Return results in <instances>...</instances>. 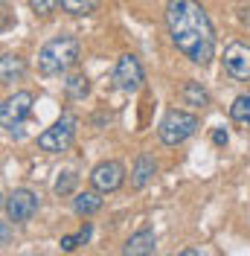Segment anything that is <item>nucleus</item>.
Listing matches in <instances>:
<instances>
[{
    "mask_svg": "<svg viewBox=\"0 0 250 256\" xmlns=\"http://www.w3.org/2000/svg\"><path fill=\"white\" fill-rule=\"evenodd\" d=\"M212 143L216 146H227V131H224V128H216V131H212Z\"/></svg>",
    "mask_w": 250,
    "mask_h": 256,
    "instance_id": "obj_22",
    "label": "nucleus"
},
{
    "mask_svg": "<svg viewBox=\"0 0 250 256\" xmlns=\"http://www.w3.org/2000/svg\"><path fill=\"white\" fill-rule=\"evenodd\" d=\"M166 30L178 52H184L192 64L206 67L216 58V26L198 0H169Z\"/></svg>",
    "mask_w": 250,
    "mask_h": 256,
    "instance_id": "obj_1",
    "label": "nucleus"
},
{
    "mask_svg": "<svg viewBox=\"0 0 250 256\" xmlns=\"http://www.w3.org/2000/svg\"><path fill=\"white\" fill-rule=\"evenodd\" d=\"M90 184L99 192H116L125 184V166L120 160H102L90 172Z\"/></svg>",
    "mask_w": 250,
    "mask_h": 256,
    "instance_id": "obj_9",
    "label": "nucleus"
},
{
    "mask_svg": "<svg viewBox=\"0 0 250 256\" xmlns=\"http://www.w3.org/2000/svg\"><path fill=\"white\" fill-rule=\"evenodd\" d=\"M230 116H233L236 122L250 126V96H236L233 105H230Z\"/></svg>",
    "mask_w": 250,
    "mask_h": 256,
    "instance_id": "obj_16",
    "label": "nucleus"
},
{
    "mask_svg": "<svg viewBox=\"0 0 250 256\" xmlns=\"http://www.w3.org/2000/svg\"><path fill=\"white\" fill-rule=\"evenodd\" d=\"M76 128H78L76 114H62L47 131L38 134V148L41 152H52V154L67 152L73 146V140H76Z\"/></svg>",
    "mask_w": 250,
    "mask_h": 256,
    "instance_id": "obj_4",
    "label": "nucleus"
},
{
    "mask_svg": "<svg viewBox=\"0 0 250 256\" xmlns=\"http://www.w3.org/2000/svg\"><path fill=\"white\" fill-rule=\"evenodd\" d=\"M114 82H116V88L125 90V94H137V90L142 88V82H146V73H142L140 58L131 56V52L120 56L116 70H114Z\"/></svg>",
    "mask_w": 250,
    "mask_h": 256,
    "instance_id": "obj_5",
    "label": "nucleus"
},
{
    "mask_svg": "<svg viewBox=\"0 0 250 256\" xmlns=\"http://www.w3.org/2000/svg\"><path fill=\"white\" fill-rule=\"evenodd\" d=\"M58 3H62L64 12H70V15H94L99 9V0H58Z\"/></svg>",
    "mask_w": 250,
    "mask_h": 256,
    "instance_id": "obj_15",
    "label": "nucleus"
},
{
    "mask_svg": "<svg viewBox=\"0 0 250 256\" xmlns=\"http://www.w3.org/2000/svg\"><path fill=\"white\" fill-rule=\"evenodd\" d=\"M90 94V82L84 73H76L73 79L67 82V96H73V99H84V96Z\"/></svg>",
    "mask_w": 250,
    "mask_h": 256,
    "instance_id": "obj_17",
    "label": "nucleus"
},
{
    "mask_svg": "<svg viewBox=\"0 0 250 256\" xmlns=\"http://www.w3.org/2000/svg\"><path fill=\"white\" fill-rule=\"evenodd\" d=\"M198 126H201V120H198L195 114H186V111H180V108H172V111H166V116L160 120L157 134H160V140H163L166 146H180L198 131Z\"/></svg>",
    "mask_w": 250,
    "mask_h": 256,
    "instance_id": "obj_3",
    "label": "nucleus"
},
{
    "mask_svg": "<svg viewBox=\"0 0 250 256\" xmlns=\"http://www.w3.org/2000/svg\"><path fill=\"white\" fill-rule=\"evenodd\" d=\"M9 239H12V227L6 222H0V244H9Z\"/></svg>",
    "mask_w": 250,
    "mask_h": 256,
    "instance_id": "obj_21",
    "label": "nucleus"
},
{
    "mask_svg": "<svg viewBox=\"0 0 250 256\" xmlns=\"http://www.w3.org/2000/svg\"><path fill=\"white\" fill-rule=\"evenodd\" d=\"M30 114H32V94L30 90H18V94H12L0 105V126L18 128Z\"/></svg>",
    "mask_w": 250,
    "mask_h": 256,
    "instance_id": "obj_6",
    "label": "nucleus"
},
{
    "mask_svg": "<svg viewBox=\"0 0 250 256\" xmlns=\"http://www.w3.org/2000/svg\"><path fill=\"white\" fill-rule=\"evenodd\" d=\"M157 250V236L152 227H142V230H137L131 239L125 242L122 254L125 256H146V254H154Z\"/></svg>",
    "mask_w": 250,
    "mask_h": 256,
    "instance_id": "obj_10",
    "label": "nucleus"
},
{
    "mask_svg": "<svg viewBox=\"0 0 250 256\" xmlns=\"http://www.w3.org/2000/svg\"><path fill=\"white\" fill-rule=\"evenodd\" d=\"M90 233H94V230H90V224H84L76 236H64V239H62V250L70 254V250H76L78 244H88V242H90Z\"/></svg>",
    "mask_w": 250,
    "mask_h": 256,
    "instance_id": "obj_18",
    "label": "nucleus"
},
{
    "mask_svg": "<svg viewBox=\"0 0 250 256\" xmlns=\"http://www.w3.org/2000/svg\"><path fill=\"white\" fill-rule=\"evenodd\" d=\"M3 3H6V0H0V6H3Z\"/></svg>",
    "mask_w": 250,
    "mask_h": 256,
    "instance_id": "obj_24",
    "label": "nucleus"
},
{
    "mask_svg": "<svg viewBox=\"0 0 250 256\" xmlns=\"http://www.w3.org/2000/svg\"><path fill=\"white\" fill-rule=\"evenodd\" d=\"M224 70L236 82H250V47L242 41H233L224 47Z\"/></svg>",
    "mask_w": 250,
    "mask_h": 256,
    "instance_id": "obj_7",
    "label": "nucleus"
},
{
    "mask_svg": "<svg viewBox=\"0 0 250 256\" xmlns=\"http://www.w3.org/2000/svg\"><path fill=\"white\" fill-rule=\"evenodd\" d=\"M73 210H76L78 216H94L102 210V198H99V190L94 192H78L76 198H73Z\"/></svg>",
    "mask_w": 250,
    "mask_h": 256,
    "instance_id": "obj_13",
    "label": "nucleus"
},
{
    "mask_svg": "<svg viewBox=\"0 0 250 256\" xmlns=\"http://www.w3.org/2000/svg\"><path fill=\"white\" fill-rule=\"evenodd\" d=\"M26 76V58H20L15 52L0 56V84H12Z\"/></svg>",
    "mask_w": 250,
    "mask_h": 256,
    "instance_id": "obj_11",
    "label": "nucleus"
},
{
    "mask_svg": "<svg viewBox=\"0 0 250 256\" xmlns=\"http://www.w3.org/2000/svg\"><path fill=\"white\" fill-rule=\"evenodd\" d=\"M0 207H6V198H3V192H0Z\"/></svg>",
    "mask_w": 250,
    "mask_h": 256,
    "instance_id": "obj_23",
    "label": "nucleus"
},
{
    "mask_svg": "<svg viewBox=\"0 0 250 256\" xmlns=\"http://www.w3.org/2000/svg\"><path fill=\"white\" fill-rule=\"evenodd\" d=\"M78 62V41L73 35H58L38 52V67L44 76H62Z\"/></svg>",
    "mask_w": 250,
    "mask_h": 256,
    "instance_id": "obj_2",
    "label": "nucleus"
},
{
    "mask_svg": "<svg viewBox=\"0 0 250 256\" xmlns=\"http://www.w3.org/2000/svg\"><path fill=\"white\" fill-rule=\"evenodd\" d=\"M38 207H41V201H38V195H35L32 190H15L9 198H6L9 222H15V224L30 222L32 216L38 212Z\"/></svg>",
    "mask_w": 250,
    "mask_h": 256,
    "instance_id": "obj_8",
    "label": "nucleus"
},
{
    "mask_svg": "<svg viewBox=\"0 0 250 256\" xmlns=\"http://www.w3.org/2000/svg\"><path fill=\"white\" fill-rule=\"evenodd\" d=\"M30 6H32L35 15H50V12L58 6V0H30Z\"/></svg>",
    "mask_w": 250,
    "mask_h": 256,
    "instance_id": "obj_20",
    "label": "nucleus"
},
{
    "mask_svg": "<svg viewBox=\"0 0 250 256\" xmlns=\"http://www.w3.org/2000/svg\"><path fill=\"white\" fill-rule=\"evenodd\" d=\"M76 180H78L76 172H62L52 190H56V195H70V192L76 190Z\"/></svg>",
    "mask_w": 250,
    "mask_h": 256,
    "instance_id": "obj_19",
    "label": "nucleus"
},
{
    "mask_svg": "<svg viewBox=\"0 0 250 256\" xmlns=\"http://www.w3.org/2000/svg\"><path fill=\"white\" fill-rule=\"evenodd\" d=\"M180 96H184V102L192 105V108H206V105H210V94L201 88V82H186L184 90H180Z\"/></svg>",
    "mask_w": 250,
    "mask_h": 256,
    "instance_id": "obj_14",
    "label": "nucleus"
},
{
    "mask_svg": "<svg viewBox=\"0 0 250 256\" xmlns=\"http://www.w3.org/2000/svg\"><path fill=\"white\" fill-rule=\"evenodd\" d=\"M154 175H157L154 158H152V154H140L137 163H134V172H131V186H134V190H142Z\"/></svg>",
    "mask_w": 250,
    "mask_h": 256,
    "instance_id": "obj_12",
    "label": "nucleus"
}]
</instances>
